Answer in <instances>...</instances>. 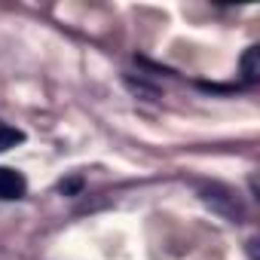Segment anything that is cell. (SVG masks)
<instances>
[{
	"label": "cell",
	"instance_id": "1",
	"mask_svg": "<svg viewBox=\"0 0 260 260\" xmlns=\"http://www.w3.org/2000/svg\"><path fill=\"white\" fill-rule=\"evenodd\" d=\"M202 199L211 205V208H217V211H226V217H233V220H239L242 217V205H239V199L226 190V187H217V184H211L208 190H202Z\"/></svg>",
	"mask_w": 260,
	"mask_h": 260
},
{
	"label": "cell",
	"instance_id": "2",
	"mask_svg": "<svg viewBox=\"0 0 260 260\" xmlns=\"http://www.w3.org/2000/svg\"><path fill=\"white\" fill-rule=\"evenodd\" d=\"M28 193V181L22 172L10 169V166H0V199L4 202H13V199H22Z\"/></svg>",
	"mask_w": 260,
	"mask_h": 260
},
{
	"label": "cell",
	"instance_id": "3",
	"mask_svg": "<svg viewBox=\"0 0 260 260\" xmlns=\"http://www.w3.org/2000/svg\"><path fill=\"white\" fill-rule=\"evenodd\" d=\"M242 77L245 83L260 80V46H248V52L242 55Z\"/></svg>",
	"mask_w": 260,
	"mask_h": 260
},
{
	"label": "cell",
	"instance_id": "4",
	"mask_svg": "<svg viewBox=\"0 0 260 260\" xmlns=\"http://www.w3.org/2000/svg\"><path fill=\"white\" fill-rule=\"evenodd\" d=\"M22 141H25V132H19V128H13L7 122H0V153L16 147V144H22Z\"/></svg>",
	"mask_w": 260,
	"mask_h": 260
}]
</instances>
